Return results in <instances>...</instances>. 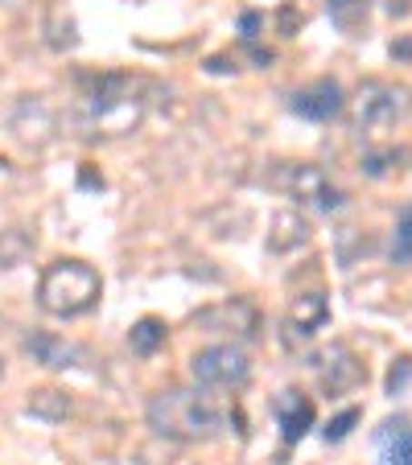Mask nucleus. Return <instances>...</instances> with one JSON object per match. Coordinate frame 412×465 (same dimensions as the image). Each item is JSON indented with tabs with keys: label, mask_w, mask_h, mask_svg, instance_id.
<instances>
[{
	"label": "nucleus",
	"mask_w": 412,
	"mask_h": 465,
	"mask_svg": "<svg viewBox=\"0 0 412 465\" xmlns=\"http://www.w3.org/2000/svg\"><path fill=\"white\" fill-rule=\"evenodd\" d=\"M309 371H314L317 387H322L326 395H347L359 383H367V367H363L359 354L347 342H330L317 354H309Z\"/></svg>",
	"instance_id": "0eeeda50"
},
{
	"label": "nucleus",
	"mask_w": 412,
	"mask_h": 465,
	"mask_svg": "<svg viewBox=\"0 0 412 465\" xmlns=\"http://www.w3.org/2000/svg\"><path fill=\"white\" fill-rule=\"evenodd\" d=\"M149 115V83L136 79V74H87L83 79V95L75 107V128L83 136H128L136 132Z\"/></svg>",
	"instance_id": "f257e3e1"
},
{
	"label": "nucleus",
	"mask_w": 412,
	"mask_h": 465,
	"mask_svg": "<svg viewBox=\"0 0 412 465\" xmlns=\"http://www.w3.org/2000/svg\"><path fill=\"white\" fill-rule=\"evenodd\" d=\"M347 104H351V99L342 95L338 79H314L289 95V112L301 115V120H314V124H326V120H334V115H342Z\"/></svg>",
	"instance_id": "9d476101"
},
{
	"label": "nucleus",
	"mask_w": 412,
	"mask_h": 465,
	"mask_svg": "<svg viewBox=\"0 0 412 465\" xmlns=\"http://www.w3.org/2000/svg\"><path fill=\"white\" fill-rule=\"evenodd\" d=\"M400 157H408V153H400V149H387V153H367V157H363V173H367V177H384V173H392V165H396V161H400Z\"/></svg>",
	"instance_id": "aec40b11"
},
{
	"label": "nucleus",
	"mask_w": 412,
	"mask_h": 465,
	"mask_svg": "<svg viewBox=\"0 0 412 465\" xmlns=\"http://www.w3.org/2000/svg\"><path fill=\"white\" fill-rule=\"evenodd\" d=\"M99 292H104V281L91 263L83 260H54L50 268L37 281V305L50 317H83L99 305Z\"/></svg>",
	"instance_id": "7ed1b4c3"
},
{
	"label": "nucleus",
	"mask_w": 412,
	"mask_h": 465,
	"mask_svg": "<svg viewBox=\"0 0 412 465\" xmlns=\"http://www.w3.org/2000/svg\"><path fill=\"white\" fill-rule=\"evenodd\" d=\"M379 465H412V420H387L376 432Z\"/></svg>",
	"instance_id": "4468645a"
},
{
	"label": "nucleus",
	"mask_w": 412,
	"mask_h": 465,
	"mask_svg": "<svg viewBox=\"0 0 412 465\" xmlns=\"http://www.w3.org/2000/svg\"><path fill=\"white\" fill-rule=\"evenodd\" d=\"M392 58H412V42H392Z\"/></svg>",
	"instance_id": "b1692460"
},
{
	"label": "nucleus",
	"mask_w": 412,
	"mask_h": 465,
	"mask_svg": "<svg viewBox=\"0 0 412 465\" xmlns=\"http://www.w3.org/2000/svg\"><path fill=\"white\" fill-rule=\"evenodd\" d=\"M392 263H412V206L396 214V235H392Z\"/></svg>",
	"instance_id": "6ab92c4d"
},
{
	"label": "nucleus",
	"mask_w": 412,
	"mask_h": 465,
	"mask_svg": "<svg viewBox=\"0 0 412 465\" xmlns=\"http://www.w3.org/2000/svg\"><path fill=\"white\" fill-rule=\"evenodd\" d=\"M239 29H244V37L252 42L256 29H260V17H256V13H244V17H239Z\"/></svg>",
	"instance_id": "5701e85b"
},
{
	"label": "nucleus",
	"mask_w": 412,
	"mask_h": 465,
	"mask_svg": "<svg viewBox=\"0 0 412 465\" xmlns=\"http://www.w3.org/2000/svg\"><path fill=\"white\" fill-rule=\"evenodd\" d=\"M412 379V359H396L392 371H387V395H400Z\"/></svg>",
	"instance_id": "4be33fe9"
},
{
	"label": "nucleus",
	"mask_w": 412,
	"mask_h": 465,
	"mask_svg": "<svg viewBox=\"0 0 412 465\" xmlns=\"http://www.w3.org/2000/svg\"><path fill=\"white\" fill-rule=\"evenodd\" d=\"M21 346L34 354V362H42V367H50V371H71L87 359L83 346L66 342V338H58V334H25Z\"/></svg>",
	"instance_id": "f8f14e48"
},
{
	"label": "nucleus",
	"mask_w": 412,
	"mask_h": 465,
	"mask_svg": "<svg viewBox=\"0 0 412 465\" xmlns=\"http://www.w3.org/2000/svg\"><path fill=\"white\" fill-rule=\"evenodd\" d=\"M326 325H330V301H326L322 292H297V297H293V305L285 309L281 342L289 346V351H297V346L314 342Z\"/></svg>",
	"instance_id": "6e6552de"
},
{
	"label": "nucleus",
	"mask_w": 412,
	"mask_h": 465,
	"mask_svg": "<svg viewBox=\"0 0 412 465\" xmlns=\"http://www.w3.org/2000/svg\"><path fill=\"white\" fill-rule=\"evenodd\" d=\"M54 128H58V115H54L50 104H42L37 95H25L17 107H13V132H17L21 144L42 149L45 141H54Z\"/></svg>",
	"instance_id": "9b49d317"
},
{
	"label": "nucleus",
	"mask_w": 412,
	"mask_h": 465,
	"mask_svg": "<svg viewBox=\"0 0 412 465\" xmlns=\"http://www.w3.org/2000/svg\"><path fill=\"white\" fill-rule=\"evenodd\" d=\"M355 424H359V408H347L342 416H334V420L326 424V440H342L347 432L355 429Z\"/></svg>",
	"instance_id": "412c9836"
},
{
	"label": "nucleus",
	"mask_w": 412,
	"mask_h": 465,
	"mask_svg": "<svg viewBox=\"0 0 412 465\" xmlns=\"http://www.w3.org/2000/svg\"><path fill=\"white\" fill-rule=\"evenodd\" d=\"M190 375L206 391H239L247 383V375H252V362L236 342H215L202 346L190 359Z\"/></svg>",
	"instance_id": "423d86ee"
},
{
	"label": "nucleus",
	"mask_w": 412,
	"mask_h": 465,
	"mask_svg": "<svg viewBox=\"0 0 412 465\" xmlns=\"http://www.w3.org/2000/svg\"><path fill=\"white\" fill-rule=\"evenodd\" d=\"M326 13L342 34H359L367 25V0H326Z\"/></svg>",
	"instance_id": "dca6fc26"
},
{
	"label": "nucleus",
	"mask_w": 412,
	"mask_h": 465,
	"mask_svg": "<svg viewBox=\"0 0 412 465\" xmlns=\"http://www.w3.org/2000/svg\"><path fill=\"white\" fill-rule=\"evenodd\" d=\"M0 375H5V367H0Z\"/></svg>",
	"instance_id": "393cba45"
},
{
	"label": "nucleus",
	"mask_w": 412,
	"mask_h": 465,
	"mask_svg": "<svg viewBox=\"0 0 412 465\" xmlns=\"http://www.w3.org/2000/svg\"><path fill=\"white\" fill-rule=\"evenodd\" d=\"M309 239V227H306V219L301 214H293V211H285V214H276L272 219V231H268V252H276V255H285V252H293V247H301Z\"/></svg>",
	"instance_id": "2eb2a0df"
},
{
	"label": "nucleus",
	"mask_w": 412,
	"mask_h": 465,
	"mask_svg": "<svg viewBox=\"0 0 412 465\" xmlns=\"http://www.w3.org/2000/svg\"><path fill=\"white\" fill-rule=\"evenodd\" d=\"M161 342H166V322H157V317H141V322L132 325L128 346L136 354H153Z\"/></svg>",
	"instance_id": "a211bd4d"
},
{
	"label": "nucleus",
	"mask_w": 412,
	"mask_h": 465,
	"mask_svg": "<svg viewBox=\"0 0 412 465\" xmlns=\"http://www.w3.org/2000/svg\"><path fill=\"white\" fill-rule=\"evenodd\" d=\"M272 412H276V424H281V437L289 440H301L309 429H314V400L301 391H281L272 400Z\"/></svg>",
	"instance_id": "ddd939ff"
},
{
	"label": "nucleus",
	"mask_w": 412,
	"mask_h": 465,
	"mask_svg": "<svg viewBox=\"0 0 412 465\" xmlns=\"http://www.w3.org/2000/svg\"><path fill=\"white\" fill-rule=\"evenodd\" d=\"M194 322H198L206 334H227V338H236V342H247V338L260 334V313H256V305L252 301H239V297L202 309Z\"/></svg>",
	"instance_id": "1a4fd4ad"
},
{
	"label": "nucleus",
	"mask_w": 412,
	"mask_h": 465,
	"mask_svg": "<svg viewBox=\"0 0 412 465\" xmlns=\"http://www.w3.org/2000/svg\"><path fill=\"white\" fill-rule=\"evenodd\" d=\"M149 429L166 440H211L231 424L227 404H219L206 387H169L149 400Z\"/></svg>",
	"instance_id": "f03ea898"
},
{
	"label": "nucleus",
	"mask_w": 412,
	"mask_h": 465,
	"mask_svg": "<svg viewBox=\"0 0 412 465\" xmlns=\"http://www.w3.org/2000/svg\"><path fill=\"white\" fill-rule=\"evenodd\" d=\"M276 190L285 193V198H293L297 206H306V211H317V214H334L342 211V190L326 177V169L309 165V161H281V165L272 169L268 177Z\"/></svg>",
	"instance_id": "39448f33"
},
{
	"label": "nucleus",
	"mask_w": 412,
	"mask_h": 465,
	"mask_svg": "<svg viewBox=\"0 0 412 465\" xmlns=\"http://www.w3.org/2000/svg\"><path fill=\"white\" fill-rule=\"evenodd\" d=\"M408 112H412V91L392 79H367L351 95V124L355 132H367V136L400 128L408 120Z\"/></svg>",
	"instance_id": "20e7f679"
},
{
	"label": "nucleus",
	"mask_w": 412,
	"mask_h": 465,
	"mask_svg": "<svg viewBox=\"0 0 412 465\" xmlns=\"http://www.w3.org/2000/svg\"><path fill=\"white\" fill-rule=\"evenodd\" d=\"M29 412L45 416V420H66V416H71V400H66V391L42 387V391L29 395Z\"/></svg>",
	"instance_id": "f3484780"
}]
</instances>
